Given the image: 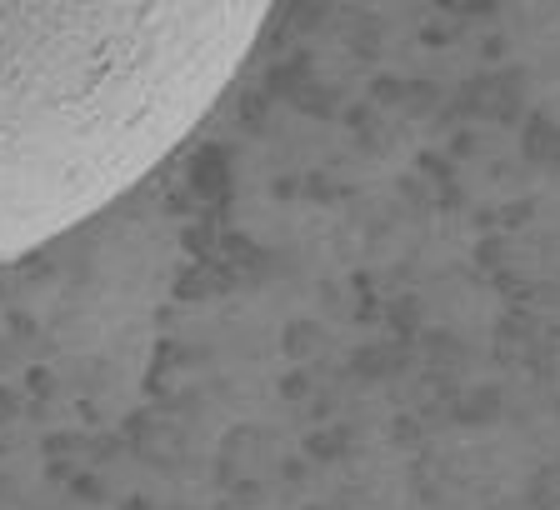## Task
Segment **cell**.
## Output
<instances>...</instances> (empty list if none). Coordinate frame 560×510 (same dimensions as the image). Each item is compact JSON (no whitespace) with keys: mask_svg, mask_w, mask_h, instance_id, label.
Returning <instances> with one entry per match:
<instances>
[{"mask_svg":"<svg viewBox=\"0 0 560 510\" xmlns=\"http://www.w3.org/2000/svg\"><path fill=\"white\" fill-rule=\"evenodd\" d=\"M240 0L0 5V265L141 186L240 76Z\"/></svg>","mask_w":560,"mask_h":510,"instance_id":"6da1fadb","label":"cell"}]
</instances>
